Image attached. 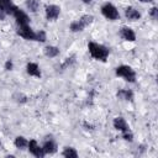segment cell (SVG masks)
<instances>
[{
	"label": "cell",
	"mask_w": 158,
	"mask_h": 158,
	"mask_svg": "<svg viewBox=\"0 0 158 158\" xmlns=\"http://www.w3.org/2000/svg\"><path fill=\"white\" fill-rule=\"evenodd\" d=\"M120 35H121V37L123 40L130 41V42H133L136 40V35H135V32L130 27H122L121 31H120Z\"/></svg>",
	"instance_id": "cell-9"
},
{
	"label": "cell",
	"mask_w": 158,
	"mask_h": 158,
	"mask_svg": "<svg viewBox=\"0 0 158 158\" xmlns=\"http://www.w3.org/2000/svg\"><path fill=\"white\" fill-rule=\"evenodd\" d=\"M12 15L15 16V19H16V21H17V23H19V25H27V23H28V21H30L28 16H27L22 10H20L19 7L15 10V12H14Z\"/></svg>",
	"instance_id": "cell-8"
},
{
	"label": "cell",
	"mask_w": 158,
	"mask_h": 158,
	"mask_svg": "<svg viewBox=\"0 0 158 158\" xmlns=\"http://www.w3.org/2000/svg\"><path fill=\"white\" fill-rule=\"evenodd\" d=\"M27 147H28V151H30L35 157H37V158H42V157L44 156L43 149L38 146V143H37L35 139L30 141V142H28V144H27Z\"/></svg>",
	"instance_id": "cell-5"
},
{
	"label": "cell",
	"mask_w": 158,
	"mask_h": 158,
	"mask_svg": "<svg viewBox=\"0 0 158 158\" xmlns=\"http://www.w3.org/2000/svg\"><path fill=\"white\" fill-rule=\"evenodd\" d=\"M84 23L80 21V20H77V21H73L72 23H70V30L73 31V32H79V31H83L84 30Z\"/></svg>",
	"instance_id": "cell-16"
},
{
	"label": "cell",
	"mask_w": 158,
	"mask_h": 158,
	"mask_svg": "<svg viewBox=\"0 0 158 158\" xmlns=\"http://www.w3.org/2000/svg\"><path fill=\"white\" fill-rule=\"evenodd\" d=\"M84 2H90V1H93V0H83Z\"/></svg>",
	"instance_id": "cell-27"
},
{
	"label": "cell",
	"mask_w": 158,
	"mask_h": 158,
	"mask_svg": "<svg viewBox=\"0 0 158 158\" xmlns=\"http://www.w3.org/2000/svg\"><path fill=\"white\" fill-rule=\"evenodd\" d=\"M117 96L120 99H123V100H132L133 99V93L128 89H121L117 91Z\"/></svg>",
	"instance_id": "cell-14"
},
{
	"label": "cell",
	"mask_w": 158,
	"mask_h": 158,
	"mask_svg": "<svg viewBox=\"0 0 158 158\" xmlns=\"http://www.w3.org/2000/svg\"><path fill=\"white\" fill-rule=\"evenodd\" d=\"M27 73L32 77H37V78H41V70H40V67L36 64V63H28L27 67Z\"/></svg>",
	"instance_id": "cell-11"
},
{
	"label": "cell",
	"mask_w": 158,
	"mask_h": 158,
	"mask_svg": "<svg viewBox=\"0 0 158 158\" xmlns=\"http://www.w3.org/2000/svg\"><path fill=\"white\" fill-rule=\"evenodd\" d=\"M88 47H89V52L93 58H95L98 60H102V62L106 60V58L109 56V49L105 46L95 43V42H90Z\"/></svg>",
	"instance_id": "cell-1"
},
{
	"label": "cell",
	"mask_w": 158,
	"mask_h": 158,
	"mask_svg": "<svg viewBox=\"0 0 158 158\" xmlns=\"http://www.w3.org/2000/svg\"><path fill=\"white\" fill-rule=\"evenodd\" d=\"M58 53H59V49H58L57 47H54V46H47V47L44 48V54H46L47 57L53 58V57L58 56Z\"/></svg>",
	"instance_id": "cell-15"
},
{
	"label": "cell",
	"mask_w": 158,
	"mask_h": 158,
	"mask_svg": "<svg viewBox=\"0 0 158 158\" xmlns=\"http://www.w3.org/2000/svg\"><path fill=\"white\" fill-rule=\"evenodd\" d=\"M114 127H115L116 130L122 131V132L130 131V130H128V126H127V123H126V121H125L122 117H116V118L114 120Z\"/></svg>",
	"instance_id": "cell-10"
},
{
	"label": "cell",
	"mask_w": 158,
	"mask_h": 158,
	"mask_svg": "<svg viewBox=\"0 0 158 158\" xmlns=\"http://www.w3.org/2000/svg\"><path fill=\"white\" fill-rule=\"evenodd\" d=\"M5 16H6V14L2 11V10H0V21H2V20H5Z\"/></svg>",
	"instance_id": "cell-25"
},
{
	"label": "cell",
	"mask_w": 158,
	"mask_h": 158,
	"mask_svg": "<svg viewBox=\"0 0 158 158\" xmlns=\"http://www.w3.org/2000/svg\"><path fill=\"white\" fill-rule=\"evenodd\" d=\"M139 1H142V2H149L151 0H139Z\"/></svg>",
	"instance_id": "cell-26"
},
{
	"label": "cell",
	"mask_w": 158,
	"mask_h": 158,
	"mask_svg": "<svg viewBox=\"0 0 158 158\" xmlns=\"http://www.w3.org/2000/svg\"><path fill=\"white\" fill-rule=\"evenodd\" d=\"M151 16L153 19H157L158 17V10H157V7H152L151 9Z\"/></svg>",
	"instance_id": "cell-23"
},
{
	"label": "cell",
	"mask_w": 158,
	"mask_h": 158,
	"mask_svg": "<svg viewBox=\"0 0 158 158\" xmlns=\"http://www.w3.org/2000/svg\"><path fill=\"white\" fill-rule=\"evenodd\" d=\"M5 69H6V70H11V69H12V62H11L10 59L5 63Z\"/></svg>",
	"instance_id": "cell-24"
},
{
	"label": "cell",
	"mask_w": 158,
	"mask_h": 158,
	"mask_svg": "<svg viewBox=\"0 0 158 158\" xmlns=\"http://www.w3.org/2000/svg\"><path fill=\"white\" fill-rule=\"evenodd\" d=\"M93 20H94V16H91V15H84V16L80 19V21L84 23L85 27H86L88 25H90V23L93 22Z\"/></svg>",
	"instance_id": "cell-20"
},
{
	"label": "cell",
	"mask_w": 158,
	"mask_h": 158,
	"mask_svg": "<svg viewBox=\"0 0 158 158\" xmlns=\"http://www.w3.org/2000/svg\"><path fill=\"white\" fill-rule=\"evenodd\" d=\"M42 149H43L44 154H46V153L52 154V153H54V152L57 151V146H56V143H54L53 141H51V139H49V141H46V142H44V144H43Z\"/></svg>",
	"instance_id": "cell-13"
},
{
	"label": "cell",
	"mask_w": 158,
	"mask_h": 158,
	"mask_svg": "<svg viewBox=\"0 0 158 158\" xmlns=\"http://www.w3.org/2000/svg\"><path fill=\"white\" fill-rule=\"evenodd\" d=\"M26 6L32 12H36L38 9V0H26Z\"/></svg>",
	"instance_id": "cell-19"
},
{
	"label": "cell",
	"mask_w": 158,
	"mask_h": 158,
	"mask_svg": "<svg viewBox=\"0 0 158 158\" xmlns=\"http://www.w3.org/2000/svg\"><path fill=\"white\" fill-rule=\"evenodd\" d=\"M35 40H36V41H40V42H44V41H46V33H44V31L37 32Z\"/></svg>",
	"instance_id": "cell-21"
},
{
	"label": "cell",
	"mask_w": 158,
	"mask_h": 158,
	"mask_svg": "<svg viewBox=\"0 0 158 158\" xmlns=\"http://www.w3.org/2000/svg\"><path fill=\"white\" fill-rule=\"evenodd\" d=\"M125 15H126V17H127L128 20H132V21L138 20V19L141 17V14H139L135 7H131V6L125 10Z\"/></svg>",
	"instance_id": "cell-12"
},
{
	"label": "cell",
	"mask_w": 158,
	"mask_h": 158,
	"mask_svg": "<svg viewBox=\"0 0 158 158\" xmlns=\"http://www.w3.org/2000/svg\"><path fill=\"white\" fill-rule=\"evenodd\" d=\"M27 144H28V142L26 141L25 137H21V136L16 137V139H15V146H16L17 148H25V147H27Z\"/></svg>",
	"instance_id": "cell-18"
},
{
	"label": "cell",
	"mask_w": 158,
	"mask_h": 158,
	"mask_svg": "<svg viewBox=\"0 0 158 158\" xmlns=\"http://www.w3.org/2000/svg\"><path fill=\"white\" fill-rule=\"evenodd\" d=\"M60 9L57 5H47L46 6V17L48 20H56L59 16Z\"/></svg>",
	"instance_id": "cell-6"
},
{
	"label": "cell",
	"mask_w": 158,
	"mask_h": 158,
	"mask_svg": "<svg viewBox=\"0 0 158 158\" xmlns=\"http://www.w3.org/2000/svg\"><path fill=\"white\" fill-rule=\"evenodd\" d=\"M116 75L122 77L125 80L131 81V83L135 81V79H136L135 70L131 67H128V65H120V67H117L116 68Z\"/></svg>",
	"instance_id": "cell-2"
},
{
	"label": "cell",
	"mask_w": 158,
	"mask_h": 158,
	"mask_svg": "<svg viewBox=\"0 0 158 158\" xmlns=\"http://www.w3.org/2000/svg\"><path fill=\"white\" fill-rule=\"evenodd\" d=\"M63 156L65 158H77L78 157V153L74 148H70V147H67L64 151H63Z\"/></svg>",
	"instance_id": "cell-17"
},
{
	"label": "cell",
	"mask_w": 158,
	"mask_h": 158,
	"mask_svg": "<svg viewBox=\"0 0 158 158\" xmlns=\"http://www.w3.org/2000/svg\"><path fill=\"white\" fill-rule=\"evenodd\" d=\"M101 12H102V15L106 17V19H109V20H117L118 19V11L116 10V7L112 5V4H105V5H102V7H101Z\"/></svg>",
	"instance_id": "cell-3"
},
{
	"label": "cell",
	"mask_w": 158,
	"mask_h": 158,
	"mask_svg": "<svg viewBox=\"0 0 158 158\" xmlns=\"http://www.w3.org/2000/svg\"><path fill=\"white\" fill-rule=\"evenodd\" d=\"M123 138H125L126 141L131 142V141L133 139V135H132L130 131H126V132H123Z\"/></svg>",
	"instance_id": "cell-22"
},
{
	"label": "cell",
	"mask_w": 158,
	"mask_h": 158,
	"mask_svg": "<svg viewBox=\"0 0 158 158\" xmlns=\"http://www.w3.org/2000/svg\"><path fill=\"white\" fill-rule=\"evenodd\" d=\"M16 9H17V6L14 5L11 0H0V10H2L5 14L12 15Z\"/></svg>",
	"instance_id": "cell-7"
},
{
	"label": "cell",
	"mask_w": 158,
	"mask_h": 158,
	"mask_svg": "<svg viewBox=\"0 0 158 158\" xmlns=\"http://www.w3.org/2000/svg\"><path fill=\"white\" fill-rule=\"evenodd\" d=\"M17 33H19L21 37H23L25 40H35V37H36V33H35V32L31 30V27L27 26V25H19Z\"/></svg>",
	"instance_id": "cell-4"
}]
</instances>
